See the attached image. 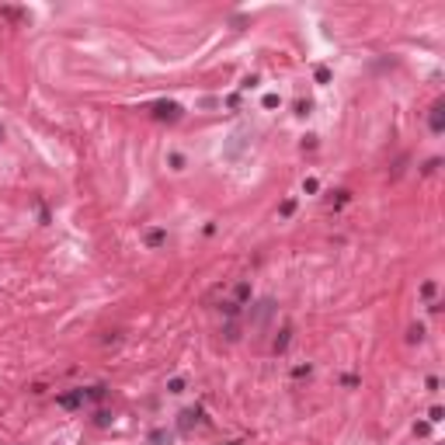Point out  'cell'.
<instances>
[{
    "mask_svg": "<svg viewBox=\"0 0 445 445\" xmlns=\"http://www.w3.org/2000/svg\"><path fill=\"white\" fill-rule=\"evenodd\" d=\"M174 442V435L167 432V428H156V432H150V445H170Z\"/></svg>",
    "mask_w": 445,
    "mask_h": 445,
    "instance_id": "277c9868",
    "label": "cell"
},
{
    "mask_svg": "<svg viewBox=\"0 0 445 445\" xmlns=\"http://www.w3.org/2000/svg\"><path fill=\"white\" fill-rule=\"evenodd\" d=\"M195 424H198V410H195V407L181 410V421H178V428H181V432H192Z\"/></svg>",
    "mask_w": 445,
    "mask_h": 445,
    "instance_id": "3957f363",
    "label": "cell"
},
{
    "mask_svg": "<svg viewBox=\"0 0 445 445\" xmlns=\"http://www.w3.org/2000/svg\"><path fill=\"white\" fill-rule=\"evenodd\" d=\"M164 240H167V236H164V230H150V233H146V244H150V247H160Z\"/></svg>",
    "mask_w": 445,
    "mask_h": 445,
    "instance_id": "52a82bcc",
    "label": "cell"
},
{
    "mask_svg": "<svg viewBox=\"0 0 445 445\" xmlns=\"http://www.w3.org/2000/svg\"><path fill=\"white\" fill-rule=\"evenodd\" d=\"M178 115H181V108H178L174 101H160V104H156V118H170V122H174Z\"/></svg>",
    "mask_w": 445,
    "mask_h": 445,
    "instance_id": "7a4b0ae2",
    "label": "cell"
},
{
    "mask_svg": "<svg viewBox=\"0 0 445 445\" xmlns=\"http://www.w3.org/2000/svg\"><path fill=\"white\" fill-rule=\"evenodd\" d=\"M432 129H435V132L445 129V104H435V108H432Z\"/></svg>",
    "mask_w": 445,
    "mask_h": 445,
    "instance_id": "5b68a950",
    "label": "cell"
},
{
    "mask_svg": "<svg viewBox=\"0 0 445 445\" xmlns=\"http://www.w3.org/2000/svg\"><path fill=\"white\" fill-rule=\"evenodd\" d=\"M289 334H292V330H289V327H282V330H278V338H275V344H272V348H275V352H286V344H289Z\"/></svg>",
    "mask_w": 445,
    "mask_h": 445,
    "instance_id": "8992f818",
    "label": "cell"
},
{
    "mask_svg": "<svg viewBox=\"0 0 445 445\" xmlns=\"http://www.w3.org/2000/svg\"><path fill=\"white\" fill-rule=\"evenodd\" d=\"M84 400H87V390H74V393H63L60 396V407L74 410V407H84Z\"/></svg>",
    "mask_w": 445,
    "mask_h": 445,
    "instance_id": "6da1fadb",
    "label": "cell"
},
{
    "mask_svg": "<svg viewBox=\"0 0 445 445\" xmlns=\"http://www.w3.org/2000/svg\"><path fill=\"white\" fill-rule=\"evenodd\" d=\"M222 334H226V341H236V338H240V327H236V324L230 320V324L222 327Z\"/></svg>",
    "mask_w": 445,
    "mask_h": 445,
    "instance_id": "9c48e42d",
    "label": "cell"
},
{
    "mask_svg": "<svg viewBox=\"0 0 445 445\" xmlns=\"http://www.w3.org/2000/svg\"><path fill=\"white\" fill-rule=\"evenodd\" d=\"M233 296H236V299H233V302H244V299L250 296V286H247V282H240V286L233 289Z\"/></svg>",
    "mask_w": 445,
    "mask_h": 445,
    "instance_id": "ba28073f",
    "label": "cell"
}]
</instances>
